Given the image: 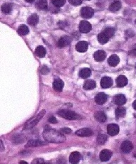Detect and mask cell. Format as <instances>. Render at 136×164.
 <instances>
[{
  "mask_svg": "<svg viewBox=\"0 0 136 164\" xmlns=\"http://www.w3.org/2000/svg\"><path fill=\"white\" fill-rule=\"evenodd\" d=\"M43 137L45 141L55 144L62 143L66 140L65 136L62 133L52 129V128L45 129V131L43 132Z\"/></svg>",
  "mask_w": 136,
  "mask_h": 164,
  "instance_id": "1",
  "label": "cell"
},
{
  "mask_svg": "<svg viewBox=\"0 0 136 164\" xmlns=\"http://www.w3.org/2000/svg\"><path fill=\"white\" fill-rule=\"evenodd\" d=\"M58 114L64 119L68 120H74V119H80V116L76 114V112L70 111L67 110H62L58 112Z\"/></svg>",
  "mask_w": 136,
  "mask_h": 164,
  "instance_id": "2",
  "label": "cell"
},
{
  "mask_svg": "<svg viewBox=\"0 0 136 164\" xmlns=\"http://www.w3.org/2000/svg\"><path fill=\"white\" fill-rule=\"evenodd\" d=\"M45 110H42V111L38 114V115H37L36 117H35L33 120H31V121L27 122L26 125L24 126V129H31V128L34 127V126L36 125L39 122H40V120L43 117V116L45 115Z\"/></svg>",
  "mask_w": 136,
  "mask_h": 164,
  "instance_id": "3",
  "label": "cell"
},
{
  "mask_svg": "<svg viewBox=\"0 0 136 164\" xmlns=\"http://www.w3.org/2000/svg\"><path fill=\"white\" fill-rule=\"evenodd\" d=\"M80 15L85 19H89V18H91L94 15V10L91 7H82L81 10H80Z\"/></svg>",
  "mask_w": 136,
  "mask_h": 164,
  "instance_id": "4",
  "label": "cell"
},
{
  "mask_svg": "<svg viewBox=\"0 0 136 164\" xmlns=\"http://www.w3.org/2000/svg\"><path fill=\"white\" fill-rule=\"evenodd\" d=\"M92 26L87 21H80L79 24V30L81 33H88L91 31Z\"/></svg>",
  "mask_w": 136,
  "mask_h": 164,
  "instance_id": "5",
  "label": "cell"
},
{
  "mask_svg": "<svg viewBox=\"0 0 136 164\" xmlns=\"http://www.w3.org/2000/svg\"><path fill=\"white\" fill-rule=\"evenodd\" d=\"M119 132V126L116 124H110L107 126V133L110 136L117 135Z\"/></svg>",
  "mask_w": 136,
  "mask_h": 164,
  "instance_id": "6",
  "label": "cell"
},
{
  "mask_svg": "<svg viewBox=\"0 0 136 164\" xmlns=\"http://www.w3.org/2000/svg\"><path fill=\"white\" fill-rule=\"evenodd\" d=\"M133 144L129 141H125L122 143L121 146V151L124 153H129L133 150Z\"/></svg>",
  "mask_w": 136,
  "mask_h": 164,
  "instance_id": "7",
  "label": "cell"
},
{
  "mask_svg": "<svg viewBox=\"0 0 136 164\" xmlns=\"http://www.w3.org/2000/svg\"><path fill=\"white\" fill-rule=\"evenodd\" d=\"M71 42V40L70 37L68 36H64L61 37L59 39L58 42H57V45L59 48H64V47L66 46V45H69Z\"/></svg>",
  "mask_w": 136,
  "mask_h": 164,
  "instance_id": "8",
  "label": "cell"
},
{
  "mask_svg": "<svg viewBox=\"0 0 136 164\" xmlns=\"http://www.w3.org/2000/svg\"><path fill=\"white\" fill-rule=\"evenodd\" d=\"M113 102L114 104H116V105L121 106L123 105V104L126 102V97L122 94H116V96L114 97Z\"/></svg>",
  "mask_w": 136,
  "mask_h": 164,
  "instance_id": "9",
  "label": "cell"
},
{
  "mask_svg": "<svg viewBox=\"0 0 136 164\" xmlns=\"http://www.w3.org/2000/svg\"><path fill=\"white\" fill-rule=\"evenodd\" d=\"M94 100H95V102L97 104H100V105H102V104H104L107 100V95L104 92H100V93L97 94L94 97Z\"/></svg>",
  "mask_w": 136,
  "mask_h": 164,
  "instance_id": "10",
  "label": "cell"
},
{
  "mask_svg": "<svg viewBox=\"0 0 136 164\" xmlns=\"http://www.w3.org/2000/svg\"><path fill=\"white\" fill-rule=\"evenodd\" d=\"M112 156L111 151L107 149H104L100 153V159L102 161H108L110 160Z\"/></svg>",
  "mask_w": 136,
  "mask_h": 164,
  "instance_id": "11",
  "label": "cell"
},
{
  "mask_svg": "<svg viewBox=\"0 0 136 164\" xmlns=\"http://www.w3.org/2000/svg\"><path fill=\"white\" fill-rule=\"evenodd\" d=\"M88 48V43L85 41H79L76 45V49L77 51L80 53H84L87 51Z\"/></svg>",
  "mask_w": 136,
  "mask_h": 164,
  "instance_id": "12",
  "label": "cell"
},
{
  "mask_svg": "<svg viewBox=\"0 0 136 164\" xmlns=\"http://www.w3.org/2000/svg\"><path fill=\"white\" fill-rule=\"evenodd\" d=\"M100 85L102 88H109L113 85V80L109 77H104L102 78Z\"/></svg>",
  "mask_w": 136,
  "mask_h": 164,
  "instance_id": "13",
  "label": "cell"
},
{
  "mask_svg": "<svg viewBox=\"0 0 136 164\" xmlns=\"http://www.w3.org/2000/svg\"><path fill=\"white\" fill-rule=\"evenodd\" d=\"M76 134L79 136H90L93 134V132L89 128H82V129L78 130L76 132Z\"/></svg>",
  "mask_w": 136,
  "mask_h": 164,
  "instance_id": "14",
  "label": "cell"
},
{
  "mask_svg": "<svg viewBox=\"0 0 136 164\" xmlns=\"http://www.w3.org/2000/svg\"><path fill=\"white\" fill-rule=\"evenodd\" d=\"M106 52L102 50H99L94 53V60L97 61V62H102V61H103L106 58Z\"/></svg>",
  "mask_w": 136,
  "mask_h": 164,
  "instance_id": "15",
  "label": "cell"
},
{
  "mask_svg": "<svg viewBox=\"0 0 136 164\" xmlns=\"http://www.w3.org/2000/svg\"><path fill=\"white\" fill-rule=\"evenodd\" d=\"M80 159H81V155L79 152L75 151L71 153L69 157V161L71 163H78L80 161Z\"/></svg>",
  "mask_w": 136,
  "mask_h": 164,
  "instance_id": "16",
  "label": "cell"
},
{
  "mask_svg": "<svg viewBox=\"0 0 136 164\" xmlns=\"http://www.w3.org/2000/svg\"><path fill=\"white\" fill-rule=\"evenodd\" d=\"M116 85L119 88H123V87L127 85L128 84V79L126 76H120L116 78Z\"/></svg>",
  "mask_w": 136,
  "mask_h": 164,
  "instance_id": "17",
  "label": "cell"
},
{
  "mask_svg": "<svg viewBox=\"0 0 136 164\" xmlns=\"http://www.w3.org/2000/svg\"><path fill=\"white\" fill-rule=\"evenodd\" d=\"M64 82L60 79H56L53 82V88L57 92H61L64 88Z\"/></svg>",
  "mask_w": 136,
  "mask_h": 164,
  "instance_id": "18",
  "label": "cell"
},
{
  "mask_svg": "<svg viewBox=\"0 0 136 164\" xmlns=\"http://www.w3.org/2000/svg\"><path fill=\"white\" fill-rule=\"evenodd\" d=\"M119 58L116 55H112L108 59V63L110 66L115 67L119 63Z\"/></svg>",
  "mask_w": 136,
  "mask_h": 164,
  "instance_id": "19",
  "label": "cell"
},
{
  "mask_svg": "<svg viewBox=\"0 0 136 164\" xmlns=\"http://www.w3.org/2000/svg\"><path fill=\"white\" fill-rule=\"evenodd\" d=\"M94 118L97 121L100 122H105L106 120V114L102 111L96 112L94 114Z\"/></svg>",
  "mask_w": 136,
  "mask_h": 164,
  "instance_id": "20",
  "label": "cell"
},
{
  "mask_svg": "<svg viewBox=\"0 0 136 164\" xmlns=\"http://www.w3.org/2000/svg\"><path fill=\"white\" fill-rule=\"evenodd\" d=\"M96 87V82L92 80H87L85 82L83 88L85 90H90L94 89Z\"/></svg>",
  "mask_w": 136,
  "mask_h": 164,
  "instance_id": "21",
  "label": "cell"
},
{
  "mask_svg": "<svg viewBox=\"0 0 136 164\" xmlns=\"http://www.w3.org/2000/svg\"><path fill=\"white\" fill-rule=\"evenodd\" d=\"M38 21H39L38 16H37L36 14H33L30 16V17H28V19H27V23L31 26H35L37 23H38Z\"/></svg>",
  "mask_w": 136,
  "mask_h": 164,
  "instance_id": "22",
  "label": "cell"
},
{
  "mask_svg": "<svg viewBox=\"0 0 136 164\" xmlns=\"http://www.w3.org/2000/svg\"><path fill=\"white\" fill-rule=\"evenodd\" d=\"M109 38L104 32H102L98 34L97 40L100 44H105L109 41Z\"/></svg>",
  "mask_w": 136,
  "mask_h": 164,
  "instance_id": "23",
  "label": "cell"
},
{
  "mask_svg": "<svg viewBox=\"0 0 136 164\" xmlns=\"http://www.w3.org/2000/svg\"><path fill=\"white\" fill-rule=\"evenodd\" d=\"M35 54L39 58H43L46 55V49L43 46H42V45H39L35 49Z\"/></svg>",
  "mask_w": 136,
  "mask_h": 164,
  "instance_id": "24",
  "label": "cell"
},
{
  "mask_svg": "<svg viewBox=\"0 0 136 164\" xmlns=\"http://www.w3.org/2000/svg\"><path fill=\"white\" fill-rule=\"evenodd\" d=\"M45 144L44 142L40 140H30L27 142L26 147H40Z\"/></svg>",
  "mask_w": 136,
  "mask_h": 164,
  "instance_id": "25",
  "label": "cell"
},
{
  "mask_svg": "<svg viewBox=\"0 0 136 164\" xmlns=\"http://www.w3.org/2000/svg\"><path fill=\"white\" fill-rule=\"evenodd\" d=\"M36 7L40 10H45L48 7L47 0H39L36 4Z\"/></svg>",
  "mask_w": 136,
  "mask_h": 164,
  "instance_id": "26",
  "label": "cell"
},
{
  "mask_svg": "<svg viewBox=\"0 0 136 164\" xmlns=\"http://www.w3.org/2000/svg\"><path fill=\"white\" fill-rule=\"evenodd\" d=\"M90 76H91V70L89 68H83L80 70L79 76L80 78L85 79L89 78Z\"/></svg>",
  "mask_w": 136,
  "mask_h": 164,
  "instance_id": "27",
  "label": "cell"
},
{
  "mask_svg": "<svg viewBox=\"0 0 136 164\" xmlns=\"http://www.w3.org/2000/svg\"><path fill=\"white\" fill-rule=\"evenodd\" d=\"M121 8V2L116 1L112 3L111 5L109 6V10L111 11H119Z\"/></svg>",
  "mask_w": 136,
  "mask_h": 164,
  "instance_id": "28",
  "label": "cell"
},
{
  "mask_svg": "<svg viewBox=\"0 0 136 164\" xmlns=\"http://www.w3.org/2000/svg\"><path fill=\"white\" fill-rule=\"evenodd\" d=\"M126 114V110L124 107H119L116 110L115 114L117 118H122L123 116H125Z\"/></svg>",
  "mask_w": 136,
  "mask_h": 164,
  "instance_id": "29",
  "label": "cell"
},
{
  "mask_svg": "<svg viewBox=\"0 0 136 164\" xmlns=\"http://www.w3.org/2000/svg\"><path fill=\"white\" fill-rule=\"evenodd\" d=\"M29 29L27 26L25 25H21L19 26V29H18V33L21 36H25L28 33Z\"/></svg>",
  "mask_w": 136,
  "mask_h": 164,
  "instance_id": "30",
  "label": "cell"
},
{
  "mask_svg": "<svg viewBox=\"0 0 136 164\" xmlns=\"http://www.w3.org/2000/svg\"><path fill=\"white\" fill-rule=\"evenodd\" d=\"M12 9V5L11 4H4L1 6V11L4 14H9Z\"/></svg>",
  "mask_w": 136,
  "mask_h": 164,
  "instance_id": "31",
  "label": "cell"
},
{
  "mask_svg": "<svg viewBox=\"0 0 136 164\" xmlns=\"http://www.w3.org/2000/svg\"><path fill=\"white\" fill-rule=\"evenodd\" d=\"M107 140V136L105 134H100L97 138V142L99 144H104Z\"/></svg>",
  "mask_w": 136,
  "mask_h": 164,
  "instance_id": "32",
  "label": "cell"
},
{
  "mask_svg": "<svg viewBox=\"0 0 136 164\" xmlns=\"http://www.w3.org/2000/svg\"><path fill=\"white\" fill-rule=\"evenodd\" d=\"M66 0H52V3L56 7H63L65 5Z\"/></svg>",
  "mask_w": 136,
  "mask_h": 164,
  "instance_id": "33",
  "label": "cell"
},
{
  "mask_svg": "<svg viewBox=\"0 0 136 164\" xmlns=\"http://www.w3.org/2000/svg\"><path fill=\"white\" fill-rule=\"evenodd\" d=\"M103 32L105 33V34L109 38H111V37H112L114 36V29L113 28H106Z\"/></svg>",
  "mask_w": 136,
  "mask_h": 164,
  "instance_id": "34",
  "label": "cell"
},
{
  "mask_svg": "<svg viewBox=\"0 0 136 164\" xmlns=\"http://www.w3.org/2000/svg\"><path fill=\"white\" fill-rule=\"evenodd\" d=\"M68 2L74 6H79L82 4V0H68Z\"/></svg>",
  "mask_w": 136,
  "mask_h": 164,
  "instance_id": "35",
  "label": "cell"
},
{
  "mask_svg": "<svg viewBox=\"0 0 136 164\" xmlns=\"http://www.w3.org/2000/svg\"><path fill=\"white\" fill-rule=\"evenodd\" d=\"M49 72H50V70H49V68L45 66H43L40 70V73L42 75H46L47 73H49Z\"/></svg>",
  "mask_w": 136,
  "mask_h": 164,
  "instance_id": "36",
  "label": "cell"
},
{
  "mask_svg": "<svg viewBox=\"0 0 136 164\" xmlns=\"http://www.w3.org/2000/svg\"><path fill=\"white\" fill-rule=\"evenodd\" d=\"M61 132H62L63 134H70L71 132V129L68 127H64L61 129Z\"/></svg>",
  "mask_w": 136,
  "mask_h": 164,
  "instance_id": "37",
  "label": "cell"
},
{
  "mask_svg": "<svg viewBox=\"0 0 136 164\" xmlns=\"http://www.w3.org/2000/svg\"><path fill=\"white\" fill-rule=\"evenodd\" d=\"M49 122H50V123H52V124H56L57 123V120L54 116H50V119H49Z\"/></svg>",
  "mask_w": 136,
  "mask_h": 164,
  "instance_id": "38",
  "label": "cell"
},
{
  "mask_svg": "<svg viewBox=\"0 0 136 164\" xmlns=\"http://www.w3.org/2000/svg\"><path fill=\"white\" fill-rule=\"evenodd\" d=\"M43 162H44V161H43L42 159H37L34 160V161H33L32 162V163L33 164H35V163H36V164H41V163H43Z\"/></svg>",
  "mask_w": 136,
  "mask_h": 164,
  "instance_id": "39",
  "label": "cell"
},
{
  "mask_svg": "<svg viewBox=\"0 0 136 164\" xmlns=\"http://www.w3.org/2000/svg\"><path fill=\"white\" fill-rule=\"evenodd\" d=\"M133 108L135 109V110H136V100H135V101L133 102Z\"/></svg>",
  "mask_w": 136,
  "mask_h": 164,
  "instance_id": "40",
  "label": "cell"
},
{
  "mask_svg": "<svg viewBox=\"0 0 136 164\" xmlns=\"http://www.w3.org/2000/svg\"><path fill=\"white\" fill-rule=\"evenodd\" d=\"M25 1L27 2H29V3H30V2H34L35 0H25Z\"/></svg>",
  "mask_w": 136,
  "mask_h": 164,
  "instance_id": "41",
  "label": "cell"
},
{
  "mask_svg": "<svg viewBox=\"0 0 136 164\" xmlns=\"http://www.w3.org/2000/svg\"><path fill=\"white\" fill-rule=\"evenodd\" d=\"M19 163H20V164H27V162H25V161H21Z\"/></svg>",
  "mask_w": 136,
  "mask_h": 164,
  "instance_id": "42",
  "label": "cell"
},
{
  "mask_svg": "<svg viewBox=\"0 0 136 164\" xmlns=\"http://www.w3.org/2000/svg\"><path fill=\"white\" fill-rule=\"evenodd\" d=\"M134 156H135L136 158V151L135 152V153H134Z\"/></svg>",
  "mask_w": 136,
  "mask_h": 164,
  "instance_id": "43",
  "label": "cell"
},
{
  "mask_svg": "<svg viewBox=\"0 0 136 164\" xmlns=\"http://www.w3.org/2000/svg\"><path fill=\"white\" fill-rule=\"evenodd\" d=\"M135 68H136V65H135Z\"/></svg>",
  "mask_w": 136,
  "mask_h": 164,
  "instance_id": "44",
  "label": "cell"
},
{
  "mask_svg": "<svg viewBox=\"0 0 136 164\" xmlns=\"http://www.w3.org/2000/svg\"><path fill=\"white\" fill-rule=\"evenodd\" d=\"M135 23H136V21H135Z\"/></svg>",
  "mask_w": 136,
  "mask_h": 164,
  "instance_id": "45",
  "label": "cell"
}]
</instances>
